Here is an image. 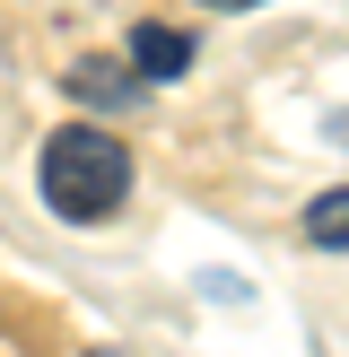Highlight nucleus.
Masks as SVG:
<instances>
[{
	"mask_svg": "<svg viewBox=\"0 0 349 357\" xmlns=\"http://www.w3.org/2000/svg\"><path fill=\"white\" fill-rule=\"evenodd\" d=\"M35 183H44V209L61 227H96L131 201V149L96 122H61L35 157Z\"/></svg>",
	"mask_w": 349,
	"mask_h": 357,
	"instance_id": "obj_1",
	"label": "nucleus"
},
{
	"mask_svg": "<svg viewBox=\"0 0 349 357\" xmlns=\"http://www.w3.org/2000/svg\"><path fill=\"white\" fill-rule=\"evenodd\" d=\"M61 87H70L79 105H96V114H131V105L149 96V79L131 70V52H122V61H96V52H87V61L61 70Z\"/></svg>",
	"mask_w": 349,
	"mask_h": 357,
	"instance_id": "obj_2",
	"label": "nucleus"
},
{
	"mask_svg": "<svg viewBox=\"0 0 349 357\" xmlns=\"http://www.w3.org/2000/svg\"><path fill=\"white\" fill-rule=\"evenodd\" d=\"M122 52H131V70H140L149 87H166V79H184V70H192V52H201V44H192L184 26H166V17H149V26H131V44H122Z\"/></svg>",
	"mask_w": 349,
	"mask_h": 357,
	"instance_id": "obj_3",
	"label": "nucleus"
},
{
	"mask_svg": "<svg viewBox=\"0 0 349 357\" xmlns=\"http://www.w3.org/2000/svg\"><path fill=\"white\" fill-rule=\"evenodd\" d=\"M306 244L314 253H349V183H332V192L306 201Z\"/></svg>",
	"mask_w": 349,
	"mask_h": 357,
	"instance_id": "obj_4",
	"label": "nucleus"
},
{
	"mask_svg": "<svg viewBox=\"0 0 349 357\" xmlns=\"http://www.w3.org/2000/svg\"><path fill=\"white\" fill-rule=\"evenodd\" d=\"M323 131H332V139L349 149V105H341V114H323Z\"/></svg>",
	"mask_w": 349,
	"mask_h": 357,
	"instance_id": "obj_5",
	"label": "nucleus"
},
{
	"mask_svg": "<svg viewBox=\"0 0 349 357\" xmlns=\"http://www.w3.org/2000/svg\"><path fill=\"white\" fill-rule=\"evenodd\" d=\"M209 9H262V0H209Z\"/></svg>",
	"mask_w": 349,
	"mask_h": 357,
	"instance_id": "obj_6",
	"label": "nucleus"
}]
</instances>
